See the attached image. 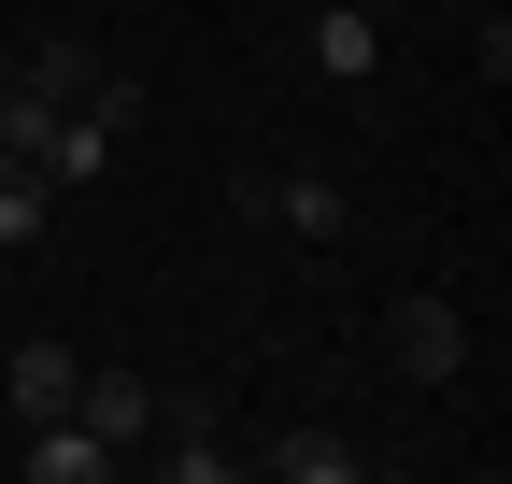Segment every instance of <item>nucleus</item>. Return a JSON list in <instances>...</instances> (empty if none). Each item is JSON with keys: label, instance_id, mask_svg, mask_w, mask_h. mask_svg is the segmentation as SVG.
<instances>
[{"label": "nucleus", "instance_id": "f257e3e1", "mask_svg": "<svg viewBox=\"0 0 512 484\" xmlns=\"http://www.w3.org/2000/svg\"><path fill=\"white\" fill-rule=\"evenodd\" d=\"M384 371H399V385H456V371H470V314H456L441 285L384 299Z\"/></svg>", "mask_w": 512, "mask_h": 484}, {"label": "nucleus", "instance_id": "f03ea898", "mask_svg": "<svg viewBox=\"0 0 512 484\" xmlns=\"http://www.w3.org/2000/svg\"><path fill=\"white\" fill-rule=\"evenodd\" d=\"M228 200H242V214H271L285 242H342V228H356V186H342V171H313V157H299V171H242Z\"/></svg>", "mask_w": 512, "mask_h": 484}, {"label": "nucleus", "instance_id": "7ed1b4c3", "mask_svg": "<svg viewBox=\"0 0 512 484\" xmlns=\"http://www.w3.org/2000/svg\"><path fill=\"white\" fill-rule=\"evenodd\" d=\"M157 470H171V484H228V470H242V442L214 428V399H185V385L157 399Z\"/></svg>", "mask_w": 512, "mask_h": 484}, {"label": "nucleus", "instance_id": "20e7f679", "mask_svg": "<svg viewBox=\"0 0 512 484\" xmlns=\"http://www.w3.org/2000/svg\"><path fill=\"white\" fill-rule=\"evenodd\" d=\"M72 413H86V428L114 442V470L157 442V385H143V371H86V385H72Z\"/></svg>", "mask_w": 512, "mask_h": 484}, {"label": "nucleus", "instance_id": "39448f33", "mask_svg": "<svg viewBox=\"0 0 512 484\" xmlns=\"http://www.w3.org/2000/svg\"><path fill=\"white\" fill-rule=\"evenodd\" d=\"M72 385H86V356H72V342H43V328L15 342V371H0V399H15V428H29V413H72Z\"/></svg>", "mask_w": 512, "mask_h": 484}, {"label": "nucleus", "instance_id": "423d86ee", "mask_svg": "<svg viewBox=\"0 0 512 484\" xmlns=\"http://www.w3.org/2000/svg\"><path fill=\"white\" fill-rule=\"evenodd\" d=\"M114 442L86 428V413H29V484H100Z\"/></svg>", "mask_w": 512, "mask_h": 484}, {"label": "nucleus", "instance_id": "0eeeda50", "mask_svg": "<svg viewBox=\"0 0 512 484\" xmlns=\"http://www.w3.org/2000/svg\"><path fill=\"white\" fill-rule=\"evenodd\" d=\"M256 470H285V484H356L370 442H356V428H285V442H256Z\"/></svg>", "mask_w": 512, "mask_h": 484}, {"label": "nucleus", "instance_id": "6e6552de", "mask_svg": "<svg viewBox=\"0 0 512 484\" xmlns=\"http://www.w3.org/2000/svg\"><path fill=\"white\" fill-rule=\"evenodd\" d=\"M313 72H328V86H370V72H384V43H370V0H328V15H313Z\"/></svg>", "mask_w": 512, "mask_h": 484}, {"label": "nucleus", "instance_id": "1a4fd4ad", "mask_svg": "<svg viewBox=\"0 0 512 484\" xmlns=\"http://www.w3.org/2000/svg\"><path fill=\"white\" fill-rule=\"evenodd\" d=\"M43 214H57V186H43L29 157H0V257H29V242H43Z\"/></svg>", "mask_w": 512, "mask_h": 484}, {"label": "nucleus", "instance_id": "9d476101", "mask_svg": "<svg viewBox=\"0 0 512 484\" xmlns=\"http://www.w3.org/2000/svg\"><path fill=\"white\" fill-rule=\"evenodd\" d=\"M0 299H15V257H0Z\"/></svg>", "mask_w": 512, "mask_h": 484}, {"label": "nucleus", "instance_id": "9b49d317", "mask_svg": "<svg viewBox=\"0 0 512 484\" xmlns=\"http://www.w3.org/2000/svg\"><path fill=\"white\" fill-rule=\"evenodd\" d=\"M72 15H100V0H72Z\"/></svg>", "mask_w": 512, "mask_h": 484}, {"label": "nucleus", "instance_id": "f8f14e48", "mask_svg": "<svg viewBox=\"0 0 512 484\" xmlns=\"http://www.w3.org/2000/svg\"><path fill=\"white\" fill-rule=\"evenodd\" d=\"M370 15H384V0H370Z\"/></svg>", "mask_w": 512, "mask_h": 484}]
</instances>
